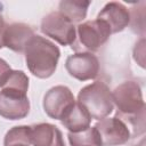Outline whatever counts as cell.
<instances>
[{"instance_id": "obj_1", "label": "cell", "mask_w": 146, "mask_h": 146, "mask_svg": "<svg viewBox=\"0 0 146 146\" xmlns=\"http://www.w3.org/2000/svg\"><path fill=\"white\" fill-rule=\"evenodd\" d=\"M112 99L116 106V115L130 124L132 135L144 133L145 103L140 86L136 81H124L112 91Z\"/></svg>"}, {"instance_id": "obj_2", "label": "cell", "mask_w": 146, "mask_h": 146, "mask_svg": "<svg viewBox=\"0 0 146 146\" xmlns=\"http://www.w3.org/2000/svg\"><path fill=\"white\" fill-rule=\"evenodd\" d=\"M25 62L30 72L40 79L51 76L60 56L58 47L48 39L34 35L24 50Z\"/></svg>"}, {"instance_id": "obj_3", "label": "cell", "mask_w": 146, "mask_h": 146, "mask_svg": "<svg viewBox=\"0 0 146 146\" xmlns=\"http://www.w3.org/2000/svg\"><path fill=\"white\" fill-rule=\"evenodd\" d=\"M78 103L89 113L91 119L103 120L113 111L112 91L106 83L96 81L83 87L78 95Z\"/></svg>"}, {"instance_id": "obj_4", "label": "cell", "mask_w": 146, "mask_h": 146, "mask_svg": "<svg viewBox=\"0 0 146 146\" xmlns=\"http://www.w3.org/2000/svg\"><path fill=\"white\" fill-rule=\"evenodd\" d=\"M108 25L100 19H92L76 26L75 41L72 48L76 52H95L99 50L111 35Z\"/></svg>"}, {"instance_id": "obj_5", "label": "cell", "mask_w": 146, "mask_h": 146, "mask_svg": "<svg viewBox=\"0 0 146 146\" xmlns=\"http://www.w3.org/2000/svg\"><path fill=\"white\" fill-rule=\"evenodd\" d=\"M41 31L62 46L73 44L76 36V27L59 11H51L41 21Z\"/></svg>"}, {"instance_id": "obj_6", "label": "cell", "mask_w": 146, "mask_h": 146, "mask_svg": "<svg viewBox=\"0 0 146 146\" xmlns=\"http://www.w3.org/2000/svg\"><path fill=\"white\" fill-rule=\"evenodd\" d=\"M30 111V102L25 91L2 88L0 91V115L8 120L25 117Z\"/></svg>"}, {"instance_id": "obj_7", "label": "cell", "mask_w": 146, "mask_h": 146, "mask_svg": "<svg viewBox=\"0 0 146 146\" xmlns=\"http://www.w3.org/2000/svg\"><path fill=\"white\" fill-rule=\"evenodd\" d=\"M65 67L71 76L80 81L95 79L99 74V60L91 52H75L68 56Z\"/></svg>"}, {"instance_id": "obj_8", "label": "cell", "mask_w": 146, "mask_h": 146, "mask_svg": "<svg viewBox=\"0 0 146 146\" xmlns=\"http://www.w3.org/2000/svg\"><path fill=\"white\" fill-rule=\"evenodd\" d=\"M99 135L102 146H119L128 143L130 130L122 120L117 117H105L95 124Z\"/></svg>"}, {"instance_id": "obj_9", "label": "cell", "mask_w": 146, "mask_h": 146, "mask_svg": "<svg viewBox=\"0 0 146 146\" xmlns=\"http://www.w3.org/2000/svg\"><path fill=\"white\" fill-rule=\"evenodd\" d=\"M75 103L72 91L65 86H56L47 91L43 97V110L48 116L60 120L65 112Z\"/></svg>"}, {"instance_id": "obj_10", "label": "cell", "mask_w": 146, "mask_h": 146, "mask_svg": "<svg viewBox=\"0 0 146 146\" xmlns=\"http://www.w3.org/2000/svg\"><path fill=\"white\" fill-rule=\"evenodd\" d=\"M97 19L105 22L111 33H117L124 30L130 23V13L121 2L112 1L105 5V7L98 13Z\"/></svg>"}, {"instance_id": "obj_11", "label": "cell", "mask_w": 146, "mask_h": 146, "mask_svg": "<svg viewBox=\"0 0 146 146\" xmlns=\"http://www.w3.org/2000/svg\"><path fill=\"white\" fill-rule=\"evenodd\" d=\"M33 29L24 23H13L6 25L3 33V47L15 52H24L26 44L34 36Z\"/></svg>"}, {"instance_id": "obj_12", "label": "cell", "mask_w": 146, "mask_h": 146, "mask_svg": "<svg viewBox=\"0 0 146 146\" xmlns=\"http://www.w3.org/2000/svg\"><path fill=\"white\" fill-rule=\"evenodd\" d=\"M31 144L33 146H65L60 130L50 123L31 125Z\"/></svg>"}, {"instance_id": "obj_13", "label": "cell", "mask_w": 146, "mask_h": 146, "mask_svg": "<svg viewBox=\"0 0 146 146\" xmlns=\"http://www.w3.org/2000/svg\"><path fill=\"white\" fill-rule=\"evenodd\" d=\"M60 122L70 132H79L90 125L91 116L78 102H75L62 116Z\"/></svg>"}, {"instance_id": "obj_14", "label": "cell", "mask_w": 146, "mask_h": 146, "mask_svg": "<svg viewBox=\"0 0 146 146\" xmlns=\"http://www.w3.org/2000/svg\"><path fill=\"white\" fill-rule=\"evenodd\" d=\"M90 1L86 0H63L59 2V13L73 24L80 23L86 18Z\"/></svg>"}, {"instance_id": "obj_15", "label": "cell", "mask_w": 146, "mask_h": 146, "mask_svg": "<svg viewBox=\"0 0 146 146\" xmlns=\"http://www.w3.org/2000/svg\"><path fill=\"white\" fill-rule=\"evenodd\" d=\"M68 141L72 146H102L95 127H88L79 132H68Z\"/></svg>"}, {"instance_id": "obj_16", "label": "cell", "mask_w": 146, "mask_h": 146, "mask_svg": "<svg viewBox=\"0 0 146 146\" xmlns=\"http://www.w3.org/2000/svg\"><path fill=\"white\" fill-rule=\"evenodd\" d=\"M31 127L19 125L11 128L5 136L3 146H30Z\"/></svg>"}, {"instance_id": "obj_17", "label": "cell", "mask_w": 146, "mask_h": 146, "mask_svg": "<svg viewBox=\"0 0 146 146\" xmlns=\"http://www.w3.org/2000/svg\"><path fill=\"white\" fill-rule=\"evenodd\" d=\"M14 88L27 92L29 89V78L23 71H11L7 82L2 88Z\"/></svg>"}, {"instance_id": "obj_18", "label": "cell", "mask_w": 146, "mask_h": 146, "mask_svg": "<svg viewBox=\"0 0 146 146\" xmlns=\"http://www.w3.org/2000/svg\"><path fill=\"white\" fill-rule=\"evenodd\" d=\"M11 68L10 66L7 64L6 60H3L2 58H0V87L2 88L5 86V83L7 82L10 73H11Z\"/></svg>"}, {"instance_id": "obj_19", "label": "cell", "mask_w": 146, "mask_h": 146, "mask_svg": "<svg viewBox=\"0 0 146 146\" xmlns=\"http://www.w3.org/2000/svg\"><path fill=\"white\" fill-rule=\"evenodd\" d=\"M5 29H6V24H5L3 17H2L1 11H0V49L3 47V33H5Z\"/></svg>"}, {"instance_id": "obj_20", "label": "cell", "mask_w": 146, "mask_h": 146, "mask_svg": "<svg viewBox=\"0 0 146 146\" xmlns=\"http://www.w3.org/2000/svg\"><path fill=\"white\" fill-rule=\"evenodd\" d=\"M133 146H145V139H143L139 144H137V145H133Z\"/></svg>"}]
</instances>
